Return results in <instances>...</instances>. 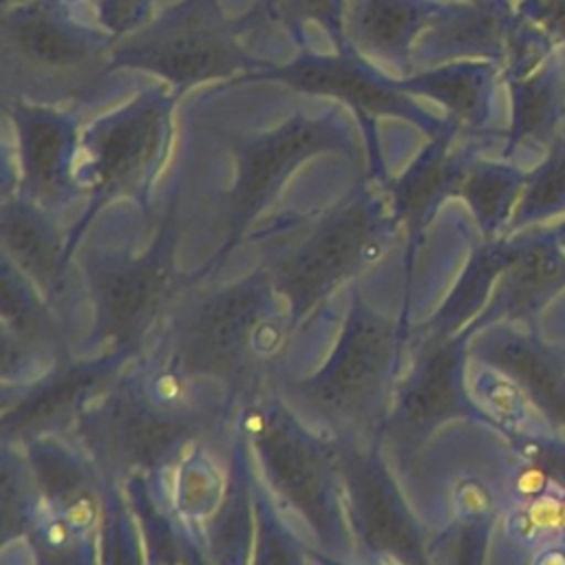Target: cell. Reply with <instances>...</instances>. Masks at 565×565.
<instances>
[{"instance_id": "cell-2", "label": "cell", "mask_w": 565, "mask_h": 565, "mask_svg": "<svg viewBox=\"0 0 565 565\" xmlns=\"http://www.w3.org/2000/svg\"><path fill=\"white\" fill-rule=\"evenodd\" d=\"M238 20H227L218 0H179L141 29L113 42V66L161 77L170 90L274 66L238 42Z\"/></svg>"}, {"instance_id": "cell-12", "label": "cell", "mask_w": 565, "mask_h": 565, "mask_svg": "<svg viewBox=\"0 0 565 565\" xmlns=\"http://www.w3.org/2000/svg\"><path fill=\"white\" fill-rule=\"evenodd\" d=\"M525 181L527 172L510 161L475 157L459 190L470 203L481 227L492 234L512 218Z\"/></svg>"}, {"instance_id": "cell-17", "label": "cell", "mask_w": 565, "mask_h": 565, "mask_svg": "<svg viewBox=\"0 0 565 565\" xmlns=\"http://www.w3.org/2000/svg\"><path fill=\"white\" fill-rule=\"evenodd\" d=\"M554 232H556V238L561 241V245L565 247V218L554 227Z\"/></svg>"}, {"instance_id": "cell-14", "label": "cell", "mask_w": 565, "mask_h": 565, "mask_svg": "<svg viewBox=\"0 0 565 565\" xmlns=\"http://www.w3.org/2000/svg\"><path fill=\"white\" fill-rule=\"evenodd\" d=\"M344 9L347 0H256L252 13L238 20V26L274 20L302 44L307 24H318L335 44L338 51H349L344 38Z\"/></svg>"}, {"instance_id": "cell-7", "label": "cell", "mask_w": 565, "mask_h": 565, "mask_svg": "<svg viewBox=\"0 0 565 565\" xmlns=\"http://www.w3.org/2000/svg\"><path fill=\"white\" fill-rule=\"evenodd\" d=\"M13 124L15 148L24 183L31 192L51 194L68 185L77 166L79 130L75 119L57 106L24 99H4Z\"/></svg>"}, {"instance_id": "cell-4", "label": "cell", "mask_w": 565, "mask_h": 565, "mask_svg": "<svg viewBox=\"0 0 565 565\" xmlns=\"http://www.w3.org/2000/svg\"><path fill=\"white\" fill-rule=\"evenodd\" d=\"M245 79H276L294 90L333 97L347 104L360 124L369 130L371 150H375L373 124L377 117H397L415 124L428 137L439 135L450 121L437 119L408 95L402 79L380 73L366 57L355 51H338L333 55L302 51L282 66H269Z\"/></svg>"}, {"instance_id": "cell-13", "label": "cell", "mask_w": 565, "mask_h": 565, "mask_svg": "<svg viewBox=\"0 0 565 565\" xmlns=\"http://www.w3.org/2000/svg\"><path fill=\"white\" fill-rule=\"evenodd\" d=\"M565 214V121L527 172L523 194L510 218V230H525Z\"/></svg>"}, {"instance_id": "cell-19", "label": "cell", "mask_w": 565, "mask_h": 565, "mask_svg": "<svg viewBox=\"0 0 565 565\" xmlns=\"http://www.w3.org/2000/svg\"><path fill=\"white\" fill-rule=\"evenodd\" d=\"M9 2L11 4H22V2H29V0H4V7H9Z\"/></svg>"}, {"instance_id": "cell-9", "label": "cell", "mask_w": 565, "mask_h": 565, "mask_svg": "<svg viewBox=\"0 0 565 565\" xmlns=\"http://www.w3.org/2000/svg\"><path fill=\"white\" fill-rule=\"evenodd\" d=\"M501 64L492 60H452L417 71L402 79L413 97H426L446 110L461 132H481L492 117V99Z\"/></svg>"}, {"instance_id": "cell-16", "label": "cell", "mask_w": 565, "mask_h": 565, "mask_svg": "<svg viewBox=\"0 0 565 565\" xmlns=\"http://www.w3.org/2000/svg\"><path fill=\"white\" fill-rule=\"evenodd\" d=\"M516 13L543 29L556 46H565V0H516Z\"/></svg>"}, {"instance_id": "cell-3", "label": "cell", "mask_w": 565, "mask_h": 565, "mask_svg": "<svg viewBox=\"0 0 565 565\" xmlns=\"http://www.w3.org/2000/svg\"><path fill=\"white\" fill-rule=\"evenodd\" d=\"M174 97V90L150 88L88 124L79 135L77 177L99 194L150 181L170 146Z\"/></svg>"}, {"instance_id": "cell-6", "label": "cell", "mask_w": 565, "mask_h": 565, "mask_svg": "<svg viewBox=\"0 0 565 565\" xmlns=\"http://www.w3.org/2000/svg\"><path fill=\"white\" fill-rule=\"evenodd\" d=\"M512 0H450L441 2L413 49V64H444L452 60L503 62L505 38L514 20Z\"/></svg>"}, {"instance_id": "cell-5", "label": "cell", "mask_w": 565, "mask_h": 565, "mask_svg": "<svg viewBox=\"0 0 565 565\" xmlns=\"http://www.w3.org/2000/svg\"><path fill=\"white\" fill-rule=\"evenodd\" d=\"M351 150V135L335 115H294L234 141V203L238 214L256 210L309 157Z\"/></svg>"}, {"instance_id": "cell-1", "label": "cell", "mask_w": 565, "mask_h": 565, "mask_svg": "<svg viewBox=\"0 0 565 565\" xmlns=\"http://www.w3.org/2000/svg\"><path fill=\"white\" fill-rule=\"evenodd\" d=\"M113 40L68 13L64 0L4 7L2 93L46 106L90 102L106 90L115 66Z\"/></svg>"}, {"instance_id": "cell-8", "label": "cell", "mask_w": 565, "mask_h": 565, "mask_svg": "<svg viewBox=\"0 0 565 565\" xmlns=\"http://www.w3.org/2000/svg\"><path fill=\"white\" fill-rule=\"evenodd\" d=\"M441 2L433 0H347V46L395 71H413V49Z\"/></svg>"}, {"instance_id": "cell-11", "label": "cell", "mask_w": 565, "mask_h": 565, "mask_svg": "<svg viewBox=\"0 0 565 565\" xmlns=\"http://www.w3.org/2000/svg\"><path fill=\"white\" fill-rule=\"evenodd\" d=\"M497 364L519 384L539 413L565 435V349L516 333L497 342Z\"/></svg>"}, {"instance_id": "cell-18", "label": "cell", "mask_w": 565, "mask_h": 565, "mask_svg": "<svg viewBox=\"0 0 565 565\" xmlns=\"http://www.w3.org/2000/svg\"><path fill=\"white\" fill-rule=\"evenodd\" d=\"M558 60H561V71H563V84H565V46L558 49Z\"/></svg>"}, {"instance_id": "cell-10", "label": "cell", "mask_w": 565, "mask_h": 565, "mask_svg": "<svg viewBox=\"0 0 565 565\" xmlns=\"http://www.w3.org/2000/svg\"><path fill=\"white\" fill-rule=\"evenodd\" d=\"M510 126L503 159L525 146L547 148L565 121V84L558 51L525 77L508 79Z\"/></svg>"}, {"instance_id": "cell-15", "label": "cell", "mask_w": 565, "mask_h": 565, "mask_svg": "<svg viewBox=\"0 0 565 565\" xmlns=\"http://www.w3.org/2000/svg\"><path fill=\"white\" fill-rule=\"evenodd\" d=\"M154 0H95L102 31L115 42L150 22Z\"/></svg>"}]
</instances>
